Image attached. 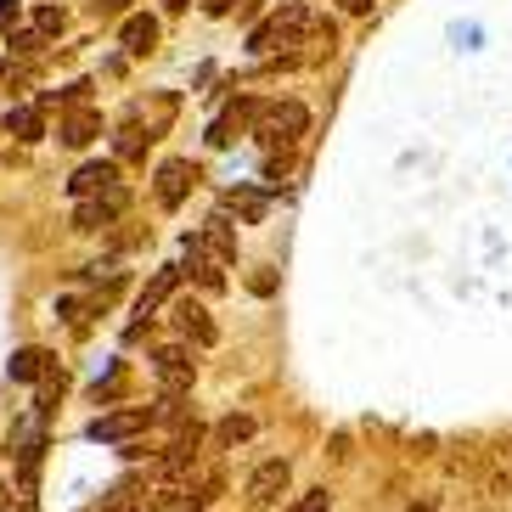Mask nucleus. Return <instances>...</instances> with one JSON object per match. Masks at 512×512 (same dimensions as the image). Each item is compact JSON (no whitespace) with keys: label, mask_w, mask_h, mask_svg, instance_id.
Masks as SVG:
<instances>
[{"label":"nucleus","mask_w":512,"mask_h":512,"mask_svg":"<svg viewBox=\"0 0 512 512\" xmlns=\"http://www.w3.org/2000/svg\"><path fill=\"white\" fill-rule=\"evenodd\" d=\"M248 46H254L259 57H276V51H293V46H332V23H321V17L310 12V6H299V0H287L282 12H271L254 34H248Z\"/></svg>","instance_id":"obj_1"},{"label":"nucleus","mask_w":512,"mask_h":512,"mask_svg":"<svg viewBox=\"0 0 512 512\" xmlns=\"http://www.w3.org/2000/svg\"><path fill=\"white\" fill-rule=\"evenodd\" d=\"M304 130H310L304 102H259V113H254V141L259 147H293Z\"/></svg>","instance_id":"obj_2"},{"label":"nucleus","mask_w":512,"mask_h":512,"mask_svg":"<svg viewBox=\"0 0 512 512\" xmlns=\"http://www.w3.org/2000/svg\"><path fill=\"white\" fill-rule=\"evenodd\" d=\"M152 372H158L164 394H186V389H192V377H197V361H192V349H186V344H169V349L152 355Z\"/></svg>","instance_id":"obj_3"},{"label":"nucleus","mask_w":512,"mask_h":512,"mask_svg":"<svg viewBox=\"0 0 512 512\" xmlns=\"http://www.w3.org/2000/svg\"><path fill=\"white\" fill-rule=\"evenodd\" d=\"M124 186H113V192H102V197H79V209H74V226L79 231H102V226H113L124 214Z\"/></svg>","instance_id":"obj_4"},{"label":"nucleus","mask_w":512,"mask_h":512,"mask_svg":"<svg viewBox=\"0 0 512 512\" xmlns=\"http://www.w3.org/2000/svg\"><path fill=\"white\" fill-rule=\"evenodd\" d=\"M181 276H192V282L203 287V293H220V287H226V265H220V259H214L197 237L186 242V265H181Z\"/></svg>","instance_id":"obj_5"},{"label":"nucleus","mask_w":512,"mask_h":512,"mask_svg":"<svg viewBox=\"0 0 512 512\" xmlns=\"http://www.w3.org/2000/svg\"><path fill=\"white\" fill-rule=\"evenodd\" d=\"M192 181H197V169L186 164V158H164V164H158V203H164V209H181Z\"/></svg>","instance_id":"obj_6"},{"label":"nucleus","mask_w":512,"mask_h":512,"mask_svg":"<svg viewBox=\"0 0 512 512\" xmlns=\"http://www.w3.org/2000/svg\"><path fill=\"white\" fill-rule=\"evenodd\" d=\"M197 445H203V428H197V422H181V434H175V445H169V451L158 456V479H181L186 467H192Z\"/></svg>","instance_id":"obj_7"},{"label":"nucleus","mask_w":512,"mask_h":512,"mask_svg":"<svg viewBox=\"0 0 512 512\" xmlns=\"http://www.w3.org/2000/svg\"><path fill=\"white\" fill-rule=\"evenodd\" d=\"M287 484H293V467H287V456H271V462L254 467V479H248V496L254 501H282Z\"/></svg>","instance_id":"obj_8"},{"label":"nucleus","mask_w":512,"mask_h":512,"mask_svg":"<svg viewBox=\"0 0 512 512\" xmlns=\"http://www.w3.org/2000/svg\"><path fill=\"white\" fill-rule=\"evenodd\" d=\"M141 428H152V411L147 406H130V411H113V417H96L85 434H91V439H136Z\"/></svg>","instance_id":"obj_9"},{"label":"nucleus","mask_w":512,"mask_h":512,"mask_svg":"<svg viewBox=\"0 0 512 512\" xmlns=\"http://www.w3.org/2000/svg\"><path fill=\"white\" fill-rule=\"evenodd\" d=\"M169 316H175L181 338H192L197 349H209V344H214V321H209V310H203L197 299H175V304H169Z\"/></svg>","instance_id":"obj_10"},{"label":"nucleus","mask_w":512,"mask_h":512,"mask_svg":"<svg viewBox=\"0 0 512 512\" xmlns=\"http://www.w3.org/2000/svg\"><path fill=\"white\" fill-rule=\"evenodd\" d=\"M175 287H181V265H164V271H158L147 287H141L136 316H141V321H147V316H158V310H164V304L175 299ZM141 321H136V327H141Z\"/></svg>","instance_id":"obj_11"},{"label":"nucleus","mask_w":512,"mask_h":512,"mask_svg":"<svg viewBox=\"0 0 512 512\" xmlns=\"http://www.w3.org/2000/svg\"><path fill=\"white\" fill-rule=\"evenodd\" d=\"M113 186H119V164L107 158V164H85V169H79L74 181H68V192H74V197H102V192H113Z\"/></svg>","instance_id":"obj_12"},{"label":"nucleus","mask_w":512,"mask_h":512,"mask_svg":"<svg viewBox=\"0 0 512 512\" xmlns=\"http://www.w3.org/2000/svg\"><path fill=\"white\" fill-rule=\"evenodd\" d=\"M197 242H203V248L220 259V265H237V231H231V214H214Z\"/></svg>","instance_id":"obj_13"},{"label":"nucleus","mask_w":512,"mask_h":512,"mask_svg":"<svg viewBox=\"0 0 512 512\" xmlns=\"http://www.w3.org/2000/svg\"><path fill=\"white\" fill-rule=\"evenodd\" d=\"M51 372H57V361H51L46 349H17V355H12V377H17V383H46Z\"/></svg>","instance_id":"obj_14"},{"label":"nucleus","mask_w":512,"mask_h":512,"mask_svg":"<svg viewBox=\"0 0 512 512\" xmlns=\"http://www.w3.org/2000/svg\"><path fill=\"white\" fill-rule=\"evenodd\" d=\"M96 136H102V119H96L91 107H74V113L62 119V141H68V147H91Z\"/></svg>","instance_id":"obj_15"},{"label":"nucleus","mask_w":512,"mask_h":512,"mask_svg":"<svg viewBox=\"0 0 512 512\" xmlns=\"http://www.w3.org/2000/svg\"><path fill=\"white\" fill-rule=\"evenodd\" d=\"M119 40H124V51H130V57H147V51L158 46V23H152V17H124Z\"/></svg>","instance_id":"obj_16"},{"label":"nucleus","mask_w":512,"mask_h":512,"mask_svg":"<svg viewBox=\"0 0 512 512\" xmlns=\"http://www.w3.org/2000/svg\"><path fill=\"white\" fill-rule=\"evenodd\" d=\"M265 209H271V203H265V192H231L220 214H237L242 226H259V220H265Z\"/></svg>","instance_id":"obj_17"},{"label":"nucleus","mask_w":512,"mask_h":512,"mask_svg":"<svg viewBox=\"0 0 512 512\" xmlns=\"http://www.w3.org/2000/svg\"><path fill=\"white\" fill-rule=\"evenodd\" d=\"M6 130H12L17 141H40L46 136V119H40V107H12V113H6Z\"/></svg>","instance_id":"obj_18"},{"label":"nucleus","mask_w":512,"mask_h":512,"mask_svg":"<svg viewBox=\"0 0 512 512\" xmlns=\"http://www.w3.org/2000/svg\"><path fill=\"white\" fill-rule=\"evenodd\" d=\"M136 507H141V479H119L102 501V512H136Z\"/></svg>","instance_id":"obj_19"},{"label":"nucleus","mask_w":512,"mask_h":512,"mask_svg":"<svg viewBox=\"0 0 512 512\" xmlns=\"http://www.w3.org/2000/svg\"><path fill=\"white\" fill-rule=\"evenodd\" d=\"M254 428H259L254 417H226V422H220V434H214V439H220L226 451H237L242 439H254Z\"/></svg>","instance_id":"obj_20"},{"label":"nucleus","mask_w":512,"mask_h":512,"mask_svg":"<svg viewBox=\"0 0 512 512\" xmlns=\"http://www.w3.org/2000/svg\"><path fill=\"white\" fill-rule=\"evenodd\" d=\"M220 490H226V479H220V473H209V479H197V490L181 501V507H186V512H203L214 496H220Z\"/></svg>","instance_id":"obj_21"},{"label":"nucleus","mask_w":512,"mask_h":512,"mask_svg":"<svg viewBox=\"0 0 512 512\" xmlns=\"http://www.w3.org/2000/svg\"><path fill=\"white\" fill-rule=\"evenodd\" d=\"M152 422H186V394H164L152 406Z\"/></svg>","instance_id":"obj_22"},{"label":"nucleus","mask_w":512,"mask_h":512,"mask_svg":"<svg viewBox=\"0 0 512 512\" xmlns=\"http://www.w3.org/2000/svg\"><path fill=\"white\" fill-rule=\"evenodd\" d=\"M152 136H141V130H119V141H113V147H119V158H141V147H147Z\"/></svg>","instance_id":"obj_23"},{"label":"nucleus","mask_w":512,"mask_h":512,"mask_svg":"<svg viewBox=\"0 0 512 512\" xmlns=\"http://www.w3.org/2000/svg\"><path fill=\"white\" fill-rule=\"evenodd\" d=\"M327 507H332V496H327V490H304V496L293 501L287 512H327Z\"/></svg>","instance_id":"obj_24"},{"label":"nucleus","mask_w":512,"mask_h":512,"mask_svg":"<svg viewBox=\"0 0 512 512\" xmlns=\"http://www.w3.org/2000/svg\"><path fill=\"white\" fill-rule=\"evenodd\" d=\"M40 46H46V34H12V51H23V57H34Z\"/></svg>","instance_id":"obj_25"},{"label":"nucleus","mask_w":512,"mask_h":512,"mask_svg":"<svg viewBox=\"0 0 512 512\" xmlns=\"http://www.w3.org/2000/svg\"><path fill=\"white\" fill-rule=\"evenodd\" d=\"M40 34H62V12H57V6H46V12H40Z\"/></svg>","instance_id":"obj_26"},{"label":"nucleus","mask_w":512,"mask_h":512,"mask_svg":"<svg viewBox=\"0 0 512 512\" xmlns=\"http://www.w3.org/2000/svg\"><path fill=\"white\" fill-rule=\"evenodd\" d=\"M96 12H102V17H119V12H130V0H96Z\"/></svg>","instance_id":"obj_27"},{"label":"nucleus","mask_w":512,"mask_h":512,"mask_svg":"<svg viewBox=\"0 0 512 512\" xmlns=\"http://www.w3.org/2000/svg\"><path fill=\"white\" fill-rule=\"evenodd\" d=\"M231 6H237V0H203V12H209V17H226Z\"/></svg>","instance_id":"obj_28"},{"label":"nucleus","mask_w":512,"mask_h":512,"mask_svg":"<svg viewBox=\"0 0 512 512\" xmlns=\"http://www.w3.org/2000/svg\"><path fill=\"white\" fill-rule=\"evenodd\" d=\"M377 0H344V12H372Z\"/></svg>","instance_id":"obj_29"},{"label":"nucleus","mask_w":512,"mask_h":512,"mask_svg":"<svg viewBox=\"0 0 512 512\" xmlns=\"http://www.w3.org/2000/svg\"><path fill=\"white\" fill-rule=\"evenodd\" d=\"M152 512H186V507H181V501H175V496H164V501H158V507H152Z\"/></svg>","instance_id":"obj_30"},{"label":"nucleus","mask_w":512,"mask_h":512,"mask_svg":"<svg viewBox=\"0 0 512 512\" xmlns=\"http://www.w3.org/2000/svg\"><path fill=\"white\" fill-rule=\"evenodd\" d=\"M186 6H192V0H164V12H186Z\"/></svg>","instance_id":"obj_31"},{"label":"nucleus","mask_w":512,"mask_h":512,"mask_svg":"<svg viewBox=\"0 0 512 512\" xmlns=\"http://www.w3.org/2000/svg\"><path fill=\"white\" fill-rule=\"evenodd\" d=\"M17 17V6H0V29H6V23H12Z\"/></svg>","instance_id":"obj_32"},{"label":"nucleus","mask_w":512,"mask_h":512,"mask_svg":"<svg viewBox=\"0 0 512 512\" xmlns=\"http://www.w3.org/2000/svg\"><path fill=\"white\" fill-rule=\"evenodd\" d=\"M0 512H6V490H0Z\"/></svg>","instance_id":"obj_33"}]
</instances>
